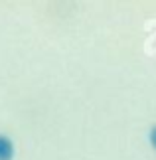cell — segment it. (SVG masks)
Segmentation results:
<instances>
[{"mask_svg": "<svg viewBox=\"0 0 156 160\" xmlns=\"http://www.w3.org/2000/svg\"><path fill=\"white\" fill-rule=\"evenodd\" d=\"M14 158V142L10 137L0 132V160H12Z\"/></svg>", "mask_w": 156, "mask_h": 160, "instance_id": "6da1fadb", "label": "cell"}, {"mask_svg": "<svg viewBox=\"0 0 156 160\" xmlns=\"http://www.w3.org/2000/svg\"><path fill=\"white\" fill-rule=\"evenodd\" d=\"M150 144H152V148L156 150V125L152 127V131H150Z\"/></svg>", "mask_w": 156, "mask_h": 160, "instance_id": "7a4b0ae2", "label": "cell"}]
</instances>
